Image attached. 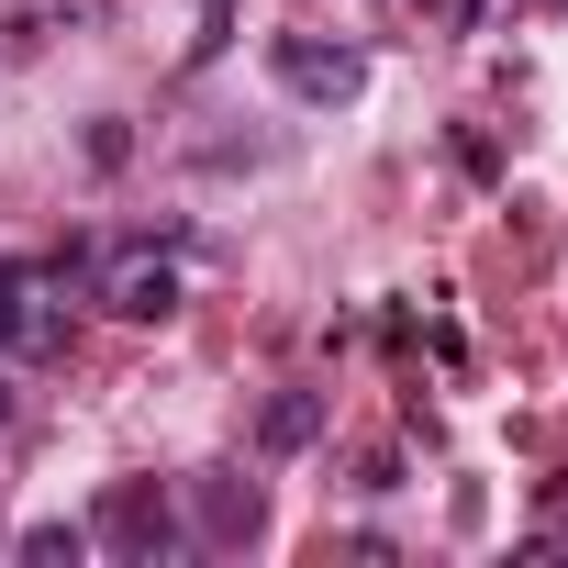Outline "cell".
I'll list each match as a JSON object with an SVG mask.
<instances>
[{"mask_svg":"<svg viewBox=\"0 0 568 568\" xmlns=\"http://www.w3.org/2000/svg\"><path fill=\"white\" fill-rule=\"evenodd\" d=\"M90 546H112V557H179V546H190V524H179V501H168L156 479H123V490L101 501Z\"/></svg>","mask_w":568,"mask_h":568,"instance_id":"1","label":"cell"},{"mask_svg":"<svg viewBox=\"0 0 568 568\" xmlns=\"http://www.w3.org/2000/svg\"><path fill=\"white\" fill-rule=\"evenodd\" d=\"M267 68L291 79L302 101H357V90H368V57H357V45H324V34H278Z\"/></svg>","mask_w":568,"mask_h":568,"instance_id":"2","label":"cell"},{"mask_svg":"<svg viewBox=\"0 0 568 568\" xmlns=\"http://www.w3.org/2000/svg\"><path fill=\"white\" fill-rule=\"evenodd\" d=\"M112 313H123V324H168V313H179V267H168V256H123V267H112Z\"/></svg>","mask_w":568,"mask_h":568,"instance_id":"3","label":"cell"},{"mask_svg":"<svg viewBox=\"0 0 568 568\" xmlns=\"http://www.w3.org/2000/svg\"><path fill=\"white\" fill-rule=\"evenodd\" d=\"M313 435H324V390H278V402L256 413V446H267V457H302Z\"/></svg>","mask_w":568,"mask_h":568,"instance_id":"4","label":"cell"},{"mask_svg":"<svg viewBox=\"0 0 568 568\" xmlns=\"http://www.w3.org/2000/svg\"><path fill=\"white\" fill-rule=\"evenodd\" d=\"M190 501H201V535L212 546H245L256 535V479H201Z\"/></svg>","mask_w":568,"mask_h":568,"instance_id":"5","label":"cell"},{"mask_svg":"<svg viewBox=\"0 0 568 568\" xmlns=\"http://www.w3.org/2000/svg\"><path fill=\"white\" fill-rule=\"evenodd\" d=\"M23 557H34V568H57V557H90V524H34V535H23Z\"/></svg>","mask_w":568,"mask_h":568,"instance_id":"6","label":"cell"},{"mask_svg":"<svg viewBox=\"0 0 568 568\" xmlns=\"http://www.w3.org/2000/svg\"><path fill=\"white\" fill-rule=\"evenodd\" d=\"M23 302H34V278H23V267H0V346L23 335Z\"/></svg>","mask_w":568,"mask_h":568,"instance_id":"7","label":"cell"},{"mask_svg":"<svg viewBox=\"0 0 568 568\" xmlns=\"http://www.w3.org/2000/svg\"><path fill=\"white\" fill-rule=\"evenodd\" d=\"M0 413H12V379H0Z\"/></svg>","mask_w":568,"mask_h":568,"instance_id":"8","label":"cell"}]
</instances>
